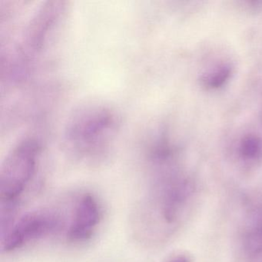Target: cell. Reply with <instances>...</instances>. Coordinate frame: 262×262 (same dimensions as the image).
<instances>
[{"label":"cell","mask_w":262,"mask_h":262,"mask_svg":"<svg viewBox=\"0 0 262 262\" xmlns=\"http://www.w3.org/2000/svg\"><path fill=\"white\" fill-rule=\"evenodd\" d=\"M117 128V115L113 108L100 102H87L69 119L66 139L76 157L97 160L106 151Z\"/></svg>","instance_id":"obj_1"},{"label":"cell","mask_w":262,"mask_h":262,"mask_svg":"<svg viewBox=\"0 0 262 262\" xmlns=\"http://www.w3.org/2000/svg\"><path fill=\"white\" fill-rule=\"evenodd\" d=\"M40 145L33 137L19 141L9 152L0 170L1 204L17 205L37 167Z\"/></svg>","instance_id":"obj_2"},{"label":"cell","mask_w":262,"mask_h":262,"mask_svg":"<svg viewBox=\"0 0 262 262\" xmlns=\"http://www.w3.org/2000/svg\"><path fill=\"white\" fill-rule=\"evenodd\" d=\"M60 224V217L53 211L37 210L27 212L3 236V251H16L32 241L54 232L59 229Z\"/></svg>","instance_id":"obj_3"},{"label":"cell","mask_w":262,"mask_h":262,"mask_svg":"<svg viewBox=\"0 0 262 262\" xmlns=\"http://www.w3.org/2000/svg\"><path fill=\"white\" fill-rule=\"evenodd\" d=\"M100 219V208L94 196L85 194L79 199L75 208L73 221L67 237L72 242L88 240L93 236Z\"/></svg>","instance_id":"obj_4"},{"label":"cell","mask_w":262,"mask_h":262,"mask_svg":"<svg viewBox=\"0 0 262 262\" xmlns=\"http://www.w3.org/2000/svg\"><path fill=\"white\" fill-rule=\"evenodd\" d=\"M242 154L247 159H256L262 152V143L260 139L254 136L246 138L242 142Z\"/></svg>","instance_id":"obj_5"},{"label":"cell","mask_w":262,"mask_h":262,"mask_svg":"<svg viewBox=\"0 0 262 262\" xmlns=\"http://www.w3.org/2000/svg\"><path fill=\"white\" fill-rule=\"evenodd\" d=\"M230 74V70L226 67H223L219 71L215 72L214 74L210 75L207 79H205V82L207 85L211 87H219L225 82L228 79Z\"/></svg>","instance_id":"obj_6"},{"label":"cell","mask_w":262,"mask_h":262,"mask_svg":"<svg viewBox=\"0 0 262 262\" xmlns=\"http://www.w3.org/2000/svg\"><path fill=\"white\" fill-rule=\"evenodd\" d=\"M162 262H192L191 257L183 252H176L168 256Z\"/></svg>","instance_id":"obj_7"}]
</instances>
